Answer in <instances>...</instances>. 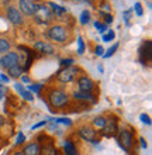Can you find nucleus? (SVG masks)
Returning <instances> with one entry per match:
<instances>
[{
    "label": "nucleus",
    "instance_id": "nucleus-1",
    "mask_svg": "<svg viewBox=\"0 0 152 155\" xmlns=\"http://www.w3.org/2000/svg\"><path fill=\"white\" fill-rule=\"evenodd\" d=\"M48 35H50L51 40L57 41V42H61V44H65L68 42L70 38V34H69V30L63 27V25H52L48 31Z\"/></svg>",
    "mask_w": 152,
    "mask_h": 155
},
{
    "label": "nucleus",
    "instance_id": "nucleus-2",
    "mask_svg": "<svg viewBox=\"0 0 152 155\" xmlns=\"http://www.w3.org/2000/svg\"><path fill=\"white\" fill-rule=\"evenodd\" d=\"M34 17L37 18V21L45 23V24L53 20V14L51 12V8L48 7V3H37V12H35Z\"/></svg>",
    "mask_w": 152,
    "mask_h": 155
},
{
    "label": "nucleus",
    "instance_id": "nucleus-3",
    "mask_svg": "<svg viewBox=\"0 0 152 155\" xmlns=\"http://www.w3.org/2000/svg\"><path fill=\"white\" fill-rule=\"evenodd\" d=\"M69 97H68V93H65L63 90H52L50 94V103L52 104L53 107H62L65 106L66 103H68Z\"/></svg>",
    "mask_w": 152,
    "mask_h": 155
},
{
    "label": "nucleus",
    "instance_id": "nucleus-4",
    "mask_svg": "<svg viewBox=\"0 0 152 155\" xmlns=\"http://www.w3.org/2000/svg\"><path fill=\"white\" fill-rule=\"evenodd\" d=\"M117 140H118L120 145L125 150V151H130L132 147V134L128 130H120L118 135H117Z\"/></svg>",
    "mask_w": 152,
    "mask_h": 155
},
{
    "label": "nucleus",
    "instance_id": "nucleus-5",
    "mask_svg": "<svg viewBox=\"0 0 152 155\" xmlns=\"http://www.w3.org/2000/svg\"><path fill=\"white\" fill-rule=\"evenodd\" d=\"M18 61H20L18 54L8 52V54H6V55H3V57L0 58V66L8 69V68H11V66H14V65H18Z\"/></svg>",
    "mask_w": 152,
    "mask_h": 155
},
{
    "label": "nucleus",
    "instance_id": "nucleus-6",
    "mask_svg": "<svg viewBox=\"0 0 152 155\" xmlns=\"http://www.w3.org/2000/svg\"><path fill=\"white\" fill-rule=\"evenodd\" d=\"M6 16H7L8 21L14 25H20L23 24V16H21L20 10L14 6H8L7 7V12H6Z\"/></svg>",
    "mask_w": 152,
    "mask_h": 155
},
{
    "label": "nucleus",
    "instance_id": "nucleus-7",
    "mask_svg": "<svg viewBox=\"0 0 152 155\" xmlns=\"http://www.w3.org/2000/svg\"><path fill=\"white\" fill-rule=\"evenodd\" d=\"M140 57H141V62H142L144 65L151 62V58H152V42L149 40H147L144 44L141 45Z\"/></svg>",
    "mask_w": 152,
    "mask_h": 155
},
{
    "label": "nucleus",
    "instance_id": "nucleus-8",
    "mask_svg": "<svg viewBox=\"0 0 152 155\" xmlns=\"http://www.w3.org/2000/svg\"><path fill=\"white\" fill-rule=\"evenodd\" d=\"M78 74V69L75 66H68L65 69H62L59 74H58V81L63 82V83H69L70 81H73L75 76Z\"/></svg>",
    "mask_w": 152,
    "mask_h": 155
},
{
    "label": "nucleus",
    "instance_id": "nucleus-9",
    "mask_svg": "<svg viewBox=\"0 0 152 155\" xmlns=\"http://www.w3.org/2000/svg\"><path fill=\"white\" fill-rule=\"evenodd\" d=\"M18 7L27 16H34L35 12H37V2H34V0H20Z\"/></svg>",
    "mask_w": 152,
    "mask_h": 155
},
{
    "label": "nucleus",
    "instance_id": "nucleus-10",
    "mask_svg": "<svg viewBox=\"0 0 152 155\" xmlns=\"http://www.w3.org/2000/svg\"><path fill=\"white\" fill-rule=\"evenodd\" d=\"M117 131H118V128H117V121H115L114 118H108V120H106V124H104V127H103V133H104V135H106V137H113V135L117 134Z\"/></svg>",
    "mask_w": 152,
    "mask_h": 155
},
{
    "label": "nucleus",
    "instance_id": "nucleus-11",
    "mask_svg": "<svg viewBox=\"0 0 152 155\" xmlns=\"http://www.w3.org/2000/svg\"><path fill=\"white\" fill-rule=\"evenodd\" d=\"M78 85H79V90H80V92H92L93 87H95L92 79H89L87 76L80 78V79L78 81Z\"/></svg>",
    "mask_w": 152,
    "mask_h": 155
},
{
    "label": "nucleus",
    "instance_id": "nucleus-12",
    "mask_svg": "<svg viewBox=\"0 0 152 155\" xmlns=\"http://www.w3.org/2000/svg\"><path fill=\"white\" fill-rule=\"evenodd\" d=\"M48 6H51V12H52L53 17L55 18H58V20H66V10L63 7H61V6H58V4L55 3H48Z\"/></svg>",
    "mask_w": 152,
    "mask_h": 155
},
{
    "label": "nucleus",
    "instance_id": "nucleus-13",
    "mask_svg": "<svg viewBox=\"0 0 152 155\" xmlns=\"http://www.w3.org/2000/svg\"><path fill=\"white\" fill-rule=\"evenodd\" d=\"M34 48L37 49L38 52H42V54H53V47L51 44H47L44 41H37L35 44H34Z\"/></svg>",
    "mask_w": 152,
    "mask_h": 155
},
{
    "label": "nucleus",
    "instance_id": "nucleus-14",
    "mask_svg": "<svg viewBox=\"0 0 152 155\" xmlns=\"http://www.w3.org/2000/svg\"><path fill=\"white\" fill-rule=\"evenodd\" d=\"M79 134L82 135L83 138L86 140V141H96V131L90 127H82L80 131H79Z\"/></svg>",
    "mask_w": 152,
    "mask_h": 155
},
{
    "label": "nucleus",
    "instance_id": "nucleus-15",
    "mask_svg": "<svg viewBox=\"0 0 152 155\" xmlns=\"http://www.w3.org/2000/svg\"><path fill=\"white\" fill-rule=\"evenodd\" d=\"M75 99L76 100H82V102H90V100H93V96H92L90 92H75Z\"/></svg>",
    "mask_w": 152,
    "mask_h": 155
},
{
    "label": "nucleus",
    "instance_id": "nucleus-16",
    "mask_svg": "<svg viewBox=\"0 0 152 155\" xmlns=\"http://www.w3.org/2000/svg\"><path fill=\"white\" fill-rule=\"evenodd\" d=\"M38 151H40V150H38V144L33 143L24 148L23 155H38Z\"/></svg>",
    "mask_w": 152,
    "mask_h": 155
},
{
    "label": "nucleus",
    "instance_id": "nucleus-17",
    "mask_svg": "<svg viewBox=\"0 0 152 155\" xmlns=\"http://www.w3.org/2000/svg\"><path fill=\"white\" fill-rule=\"evenodd\" d=\"M40 155H58V151L57 148L53 147V145H45V147L41 148V151H38Z\"/></svg>",
    "mask_w": 152,
    "mask_h": 155
},
{
    "label": "nucleus",
    "instance_id": "nucleus-18",
    "mask_svg": "<svg viewBox=\"0 0 152 155\" xmlns=\"http://www.w3.org/2000/svg\"><path fill=\"white\" fill-rule=\"evenodd\" d=\"M7 72L11 78H20L21 74H23V68H21L20 65H14V66H11V68H8Z\"/></svg>",
    "mask_w": 152,
    "mask_h": 155
},
{
    "label": "nucleus",
    "instance_id": "nucleus-19",
    "mask_svg": "<svg viewBox=\"0 0 152 155\" xmlns=\"http://www.w3.org/2000/svg\"><path fill=\"white\" fill-rule=\"evenodd\" d=\"M63 148H65V155H76V148L70 141H66Z\"/></svg>",
    "mask_w": 152,
    "mask_h": 155
},
{
    "label": "nucleus",
    "instance_id": "nucleus-20",
    "mask_svg": "<svg viewBox=\"0 0 152 155\" xmlns=\"http://www.w3.org/2000/svg\"><path fill=\"white\" fill-rule=\"evenodd\" d=\"M10 49V42L6 38H0V52H6Z\"/></svg>",
    "mask_w": 152,
    "mask_h": 155
},
{
    "label": "nucleus",
    "instance_id": "nucleus-21",
    "mask_svg": "<svg viewBox=\"0 0 152 155\" xmlns=\"http://www.w3.org/2000/svg\"><path fill=\"white\" fill-rule=\"evenodd\" d=\"M89 21H90V13H89V10H85L80 14V23L82 24H87Z\"/></svg>",
    "mask_w": 152,
    "mask_h": 155
},
{
    "label": "nucleus",
    "instance_id": "nucleus-22",
    "mask_svg": "<svg viewBox=\"0 0 152 155\" xmlns=\"http://www.w3.org/2000/svg\"><path fill=\"white\" fill-rule=\"evenodd\" d=\"M93 124H95L97 128H103L104 124H106V118L104 117H96L95 120H93Z\"/></svg>",
    "mask_w": 152,
    "mask_h": 155
},
{
    "label": "nucleus",
    "instance_id": "nucleus-23",
    "mask_svg": "<svg viewBox=\"0 0 152 155\" xmlns=\"http://www.w3.org/2000/svg\"><path fill=\"white\" fill-rule=\"evenodd\" d=\"M118 48V44H114L113 45V47H111L110 49H108V51H107V54H103V55H104V57L106 58H108V57H111V55H113V54L115 52V49Z\"/></svg>",
    "mask_w": 152,
    "mask_h": 155
},
{
    "label": "nucleus",
    "instance_id": "nucleus-24",
    "mask_svg": "<svg viewBox=\"0 0 152 155\" xmlns=\"http://www.w3.org/2000/svg\"><path fill=\"white\" fill-rule=\"evenodd\" d=\"M78 45H79L78 52H79V54H83V52H85V44H83L82 37H78Z\"/></svg>",
    "mask_w": 152,
    "mask_h": 155
},
{
    "label": "nucleus",
    "instance_id": "nucleus-25",
    "mask_svg": "<svg viewBox=\"0 0 152 155\" xmlns=\"http://www.w3.org/2000/svg\"><path fill=\"white\" fill-rule=\"evenodd\" d=\"M99 14L106 20V23H113V16L111 14H106V13H103V12H99Z\"/></svg>",
    "mask_w": 152,
    "mask_h": 155
},
{
    "label": "nucleus",
    "instance_id": "nucleus-26",
    "mask_svg": "<svg viewBox=\"0 0 152 155\" xmlns=\"http://www.w3.org/2000/svg\"><path fill=\"white\" fill-rule=\"evenodd\" d=\"M134 8H135V13H137V16H142L144 14V10H142V6H141L140 3H135V6H134Z\"/></svg>",
    "mask_w": 152,
    "mask_h": 155
},
{
    "label": "nucleus",
    "instance_id": "nucleus-27",
    "mask_svg": "<svg viewBox=\"0 0 152 155\" xmlns=\"http://www.w3.org/2000/svg\"><path fill=\"white\" fill-rule=\"evenodd\" d=\"M95 27L99 30V33H102V34L104 33V30H106V25L103 24V23H99V21H96L95 23Z\"/></svg>",
    "mask_w": 152,
    "mask_h": 155
},
{
    "label": "nucleus",
    "instance_id": "nucleus-28",
    "mask_svg": "<svg viewBox=\"0 0 152 155\" xmlns=\"http://www.w3.org/2000/svg\"><path fill=\"white\" fill-rule=\"evenodd\" d=\"M114 35H115V34L113 33V31H110L107 35H103V41H104V42H108L110 40H113V38H114Z\"/></svg>",
    "mask_w": 152,
    "mask_h": 155
},
{
    "label": "nucleus",
    "instance_id": "nucleus-29",
    "mask_svg": "<svg viewBox=\"0 0 152 155\" xmlns=\"http://www.w3.org/2000/svg\"><path fill=\"white\" fill-rule=\"evenodd\" d=\"M72 64H73V59H63V61H61V65L63 66V68L72 66Z\"/></svg>",
    "mask_w": 152,
    "mask_h": 155
},
{
    "label": "nucleus",
    "instance_id": "nucleus-30",
    "mask_svg": "<svg viewBox=\"0 0 152 155\" xmlns=\"http://www.w3.org/2000/svg\"><path fill=\"white\" fill-rule=\"evenodd\" d=\"M40 89H41V86L40 85H31L30 86V90H31V92H40Z\"/></svg>",
    "mask_w": 152,
    "mask_h": 155
},
{
    "label": "nucleus",
    "instance_id": "nucleus-31",
    "mask_svg": "<svg viewBox=\"0 0 152 155\" xmlns=\"http://www.w3.org/2000/svg\"><path fill=\"white\" fill-rule=\"evenodd\" d=\"M57 121L58 123H62V124H66V126H69V124H70V120H68V118H58Z\"/></svg>",
    "mask_w": 152,
    "mask_h": 155
},
{
    "label": "nucleus",
    "instance_id": "nucleus-32",
    "mask_svg": "<svg viewBox=\"0 0 152 155\" xmlns=\"http://www.w3.org/2000/svg\"><path fill=\"white\" fill-rule=\"evenodd\" d=\"M141 120L144 123H147V124H151V120H149V117L147 114H141Z\"/></svg>",
    "mask_w": 152,
    "mask_h": 155
},
{
    "label": "nucleus",
    "instance_id": "nucleus-33",
    "mask_svg": "<svg viewBox=\"0 0 152 155\" xmlns=\"http://www.w3.org/2000/svg\"><path fill=\"white\" fill-rule=\"evenodd\" d=\"M21 94H23V96H24V97L27 99V100H33V94L28 93V92H23Z\"/></svg>",
    "mask_w": 152,
    "mask_h": 155
},
{
    "label": "nucleus",
    "instance_id": "nucleus-34",
    "mask_svg": "<svg viewBox=\"0 0 152 155\" xmlns=\"http://www.w3.org/2000/svg\"><path fill=\"white\" fill-rule=\"evenodd\" d=\"M96 54H97V55H103V51H104V49H103V47H100V45H97V47H96Z\"/></svg>",
    "mask_w": 152,
    "mask_h": 155
},
{
    "label": "nucleus",
    "instance_id": "nucleus-35",
    "mask_svg": "<svg viewBox=\"0 0 152 155\" xmlns=\"http://www.w3.org/2000/svg\"><path fill=\"white\" fill-rule=\"evenodd\" d=\"M24 143V135L23 134H18V137H17V144L20 145V144Z\"/></svg>",
    "mask_w": 152,
    "mask_h": 155
},
{
    "label": "nucleus",
    "instance_id": "nucleus-36",
    "mask_svg": "<svg viewBox=\"0 0 152 155\" xmlns=\"http://www.w3.org/2000/svg\"><path fill=\"white\" fill-rule=\"evenodd\" d=\"M42 126H45V121H41V123H38V124H35V126L33 127V130H35L38 127H42Z\"/></svg>",
    "mask_w": 152,
    "mask_h": 155
},
{
    "label": "nucleus",
    "instance_id": "nucleus-37",
    "mask_svg": "<svg viewBox=\"0 0 152 155\" xmlns=\"http://www.w3.org/2000/svg\"><path fill=\"white\" fill-rule=\"evenodd\" d=\"M2 96H3V85L0 83V99H2Z\"/></svg>",
    "mask_w": 152,
    "mask_h": 155
},
{
    "label": "nucleus",
    "instance_id": "nucleus-38",
    "mask_svg": "<svg viewBox=\"0 0 152 155\" xmlns=\"http://www.w3.org/2000/svg\"><path fill=\"white\" fill-rule=\"evenodd\" d=\"M0 78H2V79H3V81H4V82H7V81H8V79H7V78H6V76H4V75H0Z\"/></svg>",
    "mask_w": 152,
    "mask_h": 155
},
{
    "label": "nucleus",
    "instance_id": "nucleus-39",
    "mask_svg": "<svg viewBox=\"0 0 152 155\" xmlns=\"http://www.w3.org/2000/svg\"><path fill=\"white\" fill-rule=\"evenodd\" d=\"M13 155H23V152H21V151H17V152H14Z\"/></svg>",
    "mask_w": 152,
    "mask_h": 155
},
{
    "label": "nucleus",
    "instance_id": "nucleus-40",
    "mask_svg": "<svg viewBox=\"0 0 152 155\" xmlns=\"http://www.w3.org/2000/svg\"><path fill=\"white\" fill-rule=\"evenodd\" d=\"M3 123H4V120H3L2 117H0V124H3Z\"/></svg>",
    "mask_w": 152,
    "mask_h": 155
},
{
    "label": "nucleus",
    "instance_id": "nucleus-41",
    "mask_svg": "<svg viewBox=\"0 0 152 155\" xmlns=\"http://www.w3.org/2000/svg\"><path fill=\"white\" fill-rule=\"evenodd\" d=\"M73 2H80V0H73Z\"/></svg>",
    "mask_w": 152,
    "mask_h": 155
}]
</instances>
